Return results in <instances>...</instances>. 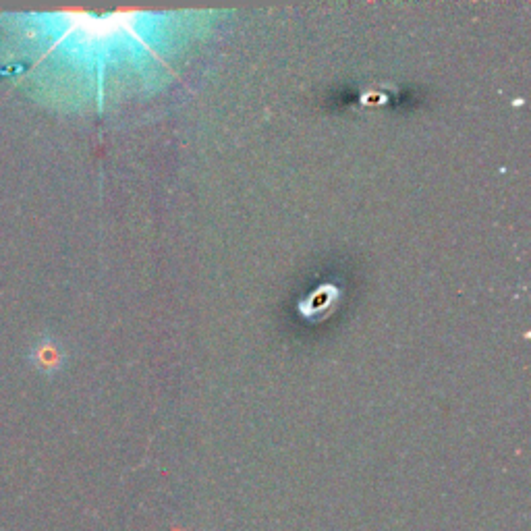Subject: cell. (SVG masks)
<instances>
[{"label": "cell", "mask_w": 531, "mask_h": 531, "mask_svg": "<svg viewBox=\"0 0 531 531\" xmlns=\"http://www.w3.org/2000/svg\"><path fill=\"white\" fill-rule=\"evenodd\" d=\"M65 353L61 345L52 339H40L30 351V363L42 374H54L63 368Z\"/></svg>", "instance_id": "1"}]
</instances>
